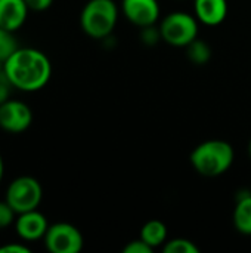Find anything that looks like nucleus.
Returning a JSON list of instances; mask_svg holds the SVG:
<instances>
[{"label": "nucleus", "instance_id": "nucleus-15", "mask_svg": "<svg viewBox=\"0 0 251 253\" xmlns=\"http://www.w3.org/2000/svg\"><path fill=\"white\" fill-rule=\"evenodd\" d=\"M164 253H198L200 248L188 239H173L167 240L163 246Z\"/></svg>", "mask_w": 251, "mask_h": 253}, {"label": "nucleus", "instance_id": "nucleus-19", "mask_svg": "<svg viewBox=\"0 0 251 253\" xmlns=\"http://www.w3.org/2000/svg\"><path fill=\"white\" fill-rule=\"evenodd\" d=\"M27 6L30 10L34 12H43L46 9H49L53 3V0H25Z\"/></svg>", "mask_w": 251, "mask_h": 253}, {"label": "nucleus", "instance_id": "nucleus-16", "mask_svg": "<svg viewBox=\"0 0 251 253\" xmlns=\"http://www.w3.org/2000/svg\"><path fill=\"white\" fill-rule=\"evenodd\" d=\"M18 47L19 46L13 36V31H9V30L0 27V59L6 61Z\"/></svg>", "mask_w": 251, "mask_h": 253}, {"label": "nucleus", "instance_id": "nucleus-22", "mask_svg": "<svg viewBox=\"0 0 251 253\" xmlns=\"http://www.w3.org/2000/svg\"><path fill=\"white\" fill-rule=\"evenodd\" d=\"M3 173H4V165H3V159H1V154H0V182L3 179Z\"/></svg>", "mask_w": 251, "mask_h": 253}, {"label": "nucleus", "instance_id": "nucleus-21", "mask_svg": "<svg viewBox=\"0 0 251 253\" xmlns=\"http://www.w3.org/2000/svg\"><path fill=\"white\" fill-rule=\"evenodd\" d=\"M12 84L9 83V80L4 77V74L0 77V104L6 102L9 99V95H10V87Z\"/></svg>", "mask_w": 251, "mask_h": 253}, {"label": "nucleus", "instance_id": "nucleus-17", "mask_svg": "<svg viewBox=\"0 0 251 253\" xmlns=\"http://www.w3.org/2000/svg\"><path fill=\"white\" fill-rule=\"evenodd\" d=\"M16 216L18 213L12 209V206L6 200L0 202V230L7 228L9 225L15 224Z\"/></svg>", "mask_w": 251, "mask_h": 253}, {"label": "nucleus", "instance_id": "nucleus-1", "mask_svg": "<svg viewBox=\"0 0 251 253\" xmlns=\"http://www.w3.org/2000/svg\"><path fill=\"white\" fill-rule=\"evenodd\" d=\"M52 76V64L44 52L34 47H18L4 61V77L12 87L22 92L43 89Z\"/></svg>", "mask_w": 251, "mask_h": 253}, {"label": "nucleus", "instance_id": "nucleus-4", "mask_svg": "<svg viewBox=\"0 0 251 253\" xmlns=\"http://www.w3.org/2000/svg\"><path fill=\"white\" fill-rule=\"evenodd\" d=\"M161 40L175 46L186 47L198 37V19L188 12H172L160 24Z\"/></svg>", "mask_w": 251, "mask_h": 253}, {"label": "nucleus", "instance_id": "nucleus-12", "mask_svg": "<svg viewBox=\"0 0 251 253\" xmlns=\"http://www.w3.org/2000/svg\"><path fill=\"white\" fill-rule=\"evenodd\" d=\"M234 227L238 233L251 236V191L241 190L237 193V203L232 215Z\"/></svg>", "mask_w": 251, "mask_h": 253}, {"label": "nucleus", "instance_id": "nucleus-3", "mask_svg": "<svg viewBox=\"0 0 251 253\" xmlns=\"http://www.w3.org/2000/svg\"><path fill=\"white\" fill-rule=\"evenodd\" d=\"M118 7L114 0H89L80 15L83 31L96 40L111 36L117 25Z\"/></svg>", "mask_w": 251, "mask_h": 253}, {"label": "nucleus", "instance_id": "nucleus-9", "mask_svg": "<svg viewBox=\"0 0 251 253\" xmlns=\"http://www.w3.org/2000/svg\"><path fill=\"white\" fill-rule=\"evenodd\" d=\"M49 228L46 216L37 209L18 213L15 219V231L25 242H36L44 237Z\"/></svg>", "mask_w": 251, "mask_h": 253}, {"label": "nucleus", "instance_id": "nucleus-24", "mask_svg": "<svg viewBox=\"0 0 251 253\" xmlns=\"http://www.w3.org/2000/svg\"><path fill=\"white\" fill-rule=\"evenodd\" d=\"M249 154H250V157H251V139H250V144H249Z\"/></svg>", "mask_w": 251, "mask_h": 253}, {"label": "nucleus", "instance_id": "nucleus-14", "mask_svg": "<svg viewBox=\"0 0 251 253\" xmlns=\"http://www.w3.org/2000/svg\"><path fill=\"white\" fill-rule=\"evenodd\" d=\"M186 55L195 65H204L212 58V49L204 40L197 37L191 44L186 46Z\"/></svg>", "mask_w": 251, "mask_h": 253}, {"label": "nucleus", "instance_id": "nucleus-5", "mask_svg": "<svg viewBox=\"0 0 251 253\" xmlns=\"http://www.w3.org/2000/svg\"><path fill=\"white\" fill-rule=\"evenodd\" d=\"M43 199V188L40 182L33 176H18L15 178L7 190L4 200L12 206L16 213H24L34 211L40 206Z\"/></svg>", "mask_w": 251, "mask_h": 253}, {"label": "nucleus", "instance_id": "nucleus-8", "mask_svg": "<svg viewBox=\"0 0 251 253\" xmlns=\"http://www.w3.org/2000/svg\"><path fill=\"white\" fill-rule=\"evenodd\" d=\"M121 10L129 22L141 28L154 25L160 18L158 0H123Z\"/></svg>", "mask_w": 251, "mask_h": 253}, {"label": "nucleus", "instance_id": "nucleus-13", "mask_svg": "<svg viewBox=\"0 0 251 253\" xmlns=\"http://www.w3.org/2000/svg\"><path fill=\"white\" fill-rule=\"evenodd\" d=\"M167 225L163 221L158 219H151L146 224H143V227L141 228V234L139 237L148 243L152 249L164 246V243L167 242Z\"/></svg>", "mask_w": 251, "mask_h": 253}, {"label": "nucleus", "instance_id": "nucleus-6", "mask_svg": "<svg viewBox=\"0 0 251 253\" xmlns=\"http://www.w3.org/2000/svg\"><path fill=\"white\" fill-rule=\"evenodd\" d=\"M43 242L46 249L52 253H78L84 246V239L80 230L68 222L49 225Z\"/></svg>", "mask_w": 251, "mask_h": 253}, {"label": "nucleus", "instance_id": "nucleus-20", "mask_svg": "<svg viewBox=\"0 0 251 253\" xmlns=\"http://www.w3.org/2000/svg\"><path fill=\"white\" fill-rule=\"evenodd\" d=\"M31 249L21 245V243H9L4 246H0V253H30Z\"/></svg>", "mask_w": 251, "mask_h": 253}, {"label": "nucleus", "instance_id": "nucleus-2", "mask_svg": "<svg viewBox=\"0 0 251 253\" xmlns=\"http://www.w3.org/2000/svg\"><path fill=\"white\" fill-rule=\"evenodd\" d=\"M192 168L203 176L215 178L229 170L234 163V148L222 139H209L198 144L189 156Z\"/></svg>", "mask_w": 251, "mask_h": 253}, {"label": "nucleus", "instance_id": "nucleus-7", "mask_svg": "<svg viewBox=\"0 0 251 253\" xmlns=\"http://www.w3.org/2000/svg\"><path fill=\"white\" fill-rule=\"evenodd\" d=\"M33 123L31 108L16 99H7L0 104V127L9 133L25 132Z\"/></svg>", "mask_w": 251, "mask_h": 253}, {"label": "nucleus", "instance_id": "nucleus-11", "mask_svg": "<svg viewBox=\"0 0 251 253\" xmlns=\"http://www.w3.org/2000/svg\"><path fill=\"white\" fill-rule=\"evenodd\" d=\"M30 9L25 0H0V27L9 31H18L28 15Z\"/></svg>", "mask_w": 251, "mask_h": 253}, {"label": "nucleus", "instance_id": "nucleus-18", "mask_svg": "<svg viewBox=\"0 0 251 253\" xmlns=\"http://www.w3.org/2000/svg\"><path fill=\"white\" fill-rule=\"evenodd\" d=\"M154 251L148 243H145L141 237L138 239V240H133V242H129L126 246H124V249H123V252L124 253H151Z\"/></svg>", "mask_w": 251, "mask_h": 253}, {"label": "nucleus", "instance_id": "nucleus-10", "mask_svg": "<svg viewBox=\"0 0 251 253\" xmlns=\"http://www.w3.org/2000/svg\"><path fill=\"white\" fill-rule=\"evenodd\" d=\"M194 15L204 25H220L228 16V0H194Z\"/></svg>", "mask_w": 251, "mask_h": 253}, {"label": "nucleus", "instance_id": "nucleus-23", "mask_svg": "<svg viewBox=\"0 0 251 253\" xmlns=\"http://www.w3.org/2000/svg\"><path fill=\"white\" fill-rule=\"evenodd\" d=\"M4 74V61H1L0 59V77Z\"/></svg>", "mask_w": 251, "mask_h": 253}]
</instances>
